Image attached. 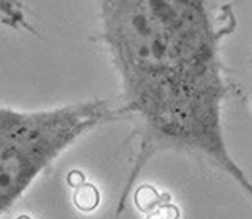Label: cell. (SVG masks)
<instances>
[{"instance_id": "obj_1", "label": "cell", "mask_w": 252, "mask_h": 219, "mask_svg": "<svg viewBox=\"0 0 252 219\" xmlns=\"http://www.w3.org/2000/svg\"><path fill=\"white\" fill-rule=\"evenodd\" d=\"M73 201L77 208L82 211L94 209L99 202V193L92 184H83L76 189L73 194Z\"/></svg>"}, {"instance_id": "obj_3", "label": "cell", "mask_w": 252, "mask_h": 219, "mask_svg": "<svg viewBox=\"0 0 252 219\" xmlns=\"http://www.w3.org/2000/svg\"><path fill=\"white\" fill-rule=\"evenodd\" d=\"M158 213L160 216L161 219H178L179 218V210L178 208L169 203H164L160 204Z\"/></svg>"}, {"instance_id": "obj_6", "label": "cell", "mask_w": 252, "mask_h": 219, "mask_svg": "<svg viewBox=\"0 0 252 219\" xmlns=\"http://www.w3.org/2000/svg\"><path fill=\"white\" fill-rule=\"evenodd\" d=\"M146 219H161V218H160V216L158 215V211H156V212H154V213L149 214V215L146 217Z\"/></svg>"}, {"instance_id": "obj_2", "label": "cell", "mask_w": 252, "mask_h": 219, "mask_svg": "<svg viewBox=\"0 0 252 219\" xmlns=\"http://www.w3.org/2000/svg\"><path fill=\"white\" fill-rule=\"evenodd\" d=\"M134 201L136 206L144 213H150L157 206L160 205L159 194L150 185H143L136 190Z\"/></svg>"}, {"instance_id": "obj_4", "label": "cell", "mask_w": 252, "mask_h": 219, "mask_svg": "<svg viewBox=\"0 0 252 219\" xmlns=\"http://www.w3.org/2000/svg\"><path fill=\"white\" fill-rule=\"evenodd\" d=\"M67 182L72 188H79L85 182V176L81 171L73 170L67 176Z\"/></svg>"}, {"instance_id": "obj_5", "label": "cell", "mask_w": 252, "mask_h": 219, "mask_svg": "<svg viewBox=\"0 0 252 219\" xmlns=\"http://www.w3.org/2000/svg\"><path fill=\"white\" fill-rule=\"evenodd\" d=\"M159 199H160V204H161V202H162V204L167 203L170 200V195L168 193L164 192L161 195H159Z\"/></svg>"}, {"instance_id": "obj_7", "label": "cell", "mask_w": 252, "mask_h": 219, "mask_svg": "<svg viewBox=\"0 0 252 219\" xmlns=\"http://www.w3.org/2000/svg\"><path fill=\"white\" fill-rule=\"evenodd\" d=\"M17 219H31V218L29 216H27V215H21Z\"/></svg>"}]
</instances>
